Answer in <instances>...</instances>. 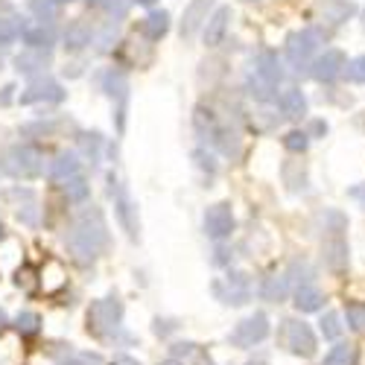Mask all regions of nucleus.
Returning a JSON list of instances; mask_svg holds the SVG:
<instances>
[{
  "mask_svg": "<svg viewBox=\"0 0 365 365\" xmlns=\"http://www.w3.org/2000/svg\"><path fill=\"white\" fill-rule=\"evenodd\" d=\"M68 255L76 263H94L106 249V220L100 207H88L82 217H76L73 228L65 237Z\"/></svg>",
  "mask_w": 365,
  "mask_h": 365,
  "instance_id": "nucleus-1",
  "label": "nucleus"
},
{
  "mask_svg": "<svg viewBox=\"0 0 365 365\" xmlns=\"http://www.w3.org/2000/svg\"><path fill=\"white\" fill-rule=\"evenodd\" d=\"M322 29H298L287 38V47H284V56H287V65L295 68V71H304V68H313V56L319 53L322 47Z\"/></svg>",
  "mask_w": 365,
  "mask_h": 365,
  "instance_id": "nucleus-2",
  "label": "nucleus"
},
{
  "mask_svg": "<svg viewBox=\"0 0 365 365\" xmlns=\"http://www.w3.org/2000/svg\"><path fill=\"white\" fill-rule=\"evenodd\" d=\"M278 345L284 351H289L292 356H301V359H310L316 354V333L307 322L301 319H287L281 322V330H278Z\"/></svg>",
  "mask_w": 365,
  "mask_h": 365,
  "instance_id": "nucleus-3",
  "label": "nucleus"
},
{
  "mask_svg": "<svg viewBox=\"0 0 365 365\" xmlns=\"http://www.w3.org/2000/svg\"><path fill=\"white\" fill-rule=\"evenodd\" d=\"M120 319H123V304L117 298H100L88 310V330L94 336H108L120 327Z\"/></svg>",
  "mask_w": 365,
  "mask_h": 365,
  "instance_id": "nucleus-4",
  "label": "nucleus"
},
{
  "mask_svg": "<svg viewBox=\"0 0 365 365\" xmlns=\"http://www.w3.org/2000/svg\"><path fill=\"white\" fill-rule=\"evenodd\" d=\"M0 167L12 178H36L41 173V152L36 146H12L0 161Z\"/></svg>",
  "mask_w": 365,
  "mask_h": 365,
  "instance_id": "nucleus-5",
  "label": "nucleus"
},
{
  "mask_svg": "<svg viewBox=\"0 0 365 365\" xmlns=\"http://www.w3.org/2000/svg\"><path fill=\"white\" fill-rule=\"evenodd\" d=\"M266 336H269V316H266V313H252V316H246V319H242V322L231 330L228 342H231L234 348H255V345H260Z\"/></svg>",
  "mask_w": 365,
  "mask_h": 365,
  "instance_id": "nucleus-6",
  "label": "nucleus"
},
{
  "mask_svg": "<svg viewBox=\"0 0 365 365\" xmlns=\"http://www.w3.org/2000/svg\"><path fill=\"white\" fill-rule=\"evenodd\" d=\"M214 295H217L222 304H231V307H242V304H249V301H252L249 275H242V272H231L225 281H217V284H214Z\"/></svg>",
  "mask_w": 365,
  "mask_h": 365,
  "instance_id": "nucleus-7",
  "label": "nucleus"
},
{
  "mask_svg": "<svg viewBox=\"0 0 365 365\" xmlns=\"http://www.w3.org/2000/svg\"><path fill=\"white\" fill-rule=\"evenodd\" d=\"M234 231V210L228 202H217L205 210V234L210 240H225Z\"/></svg>",
  "mask_w": 365,
  "mask_h": 365,
  "instance_id": "nucleus-8",
  "label": "nucleus"
},
{
  "mask_svg": "<svg viewBox=\"0 0 365 365\" xmlns=\"http://www.w3.org/2000/svg\"><path fill=\"white\" fill-rule=\"evenodd\" d=\"M345 71H348V56L342 53V50H324L316 62H313V79L316 82H333V79H339V76H345Z\"/></svg>",
  "mask_w": 365,
  "mask_h": 365,
  "instance_id": "nucleus-9",
  "label": "nucleus"
},
{
  "mask_svg": "<svg viewBox=\"0 0 365 365\" xmlns=\"http://www.w3.org/2000/svg\"><path fill=\"white\" fill-rule=\"evenodd\" d=\"M322 263L330 272H345L348 269V263H351V246H348L345 234L324 237V242H322Z\"/></svg>",
  "mask_w": 365,
  "mask_h": 365,
  "instance_id": "nucleus-10",
  "label": "nucleus"
},
{
  "mask_svg": "<svg viewBox=\"0 0 365 365\" xmlns=\"http://www.w3.org/2000/svg\"><path fill=\"white\" fill-rule=\"evenodd\" d=\"M316 12H319V21H322V24H327V26H342V24H348L359 9H356L354 0H319Z\"/></svg>",
  "mask_w": 365,
  "mask_h": 365,
  "instance_id": "nucleus-11",
  "label": "nucleus"
},
{
  "mask_svg": "<svg viewBox=\"0 0 365 365\" xmlns=\"http://www.w3.org/2000/svg\"><path fill=\"white\" fill-rule=\"evenodd\" d=\"M41 100H44V103H62V100H65L62 85L53 82V79H36V82L21 94V103H24V106L41 103Z\"/></svg>",
  "mask_w": 365,
  "mask_h": 365,
  "instance_id": "nucleus-12",
  "label": "nucleus"
},
{
  "mask_svg": "<svg viewBox=\"0 0 365 365\" xmlns=\"http://www.w3.org/2000/svg\"><path fill=\"white\" fill-rule=\"evenodd\" d=\"M214 0H190V6L185 9V18H181V38H193L196 29L202 24H207V9Z\"/></svg>",
  "mask_w": 365,
  "mask_h": 365,
  "instance_id": "nucleus-13",
  "label": "nucleus"
},
{
  "mask_svg": "<svg viewBox=\"0 0 365 365\" xmlns=\"http://www.w3.org/2000/svg\"><path fill=\"white\" fill-rule=\"evenodd\" d=\"M228 24H231V9L228 6H220L214 15L207 18V24H205V44L207 47H217V44H222V38H225V33H228Z\"/></svg>",
  "mask_w": 365,
  "mask_h": 365,
  "instance_id": "nucleus-14",
  "label": "nucleus"
},
{
  "mask_svg": "<svg viewBox=\"0 0 365 365\" xmlns=\"http://www.w3.org/2000/svg\"><path fill=\"white\" fill-rule=\"evenodd\" d=\"M278 106H281V114L287 120H304L307 117V97H304L301 88H287L278 97Z\"/></svg>",
  "mask_w": 365,
  "mask_h": 365,
  "instance_id": "nucleus-15",
  "label": "nucleus"
},
{
  "mask_svg": "<svg viewBox=\"0 0 365 365\" xmlns=\"http://www.w3.org/2000/svg\"><path fill=\"white\" fill-rule=\"evenodd\" d=\"M289 287H292V284H289L287 275H269V278H263V284H260V298L269 301V304H281V301H287Z\"/></svg>",
  "mask_w": 365,
  "mask_h": 365,
  "instance_id": "nucleus-16",
  "label": "nucleus"
},
{
  "mask_svg": "<svg viewBox=\"0 0 365 365\" xmlns=\"http://www.w3.org/2000/svg\"><path fill=\"white\" fill-rule=\"evenodd\" d=\"M50 178L58 181V185H65L68 178L79 175V158L73 155V152H62V155H56V161L50 164Z\"/></svg>",
  "mask_w": 365,
  "mask_h": 365,
  "instance_id": "nucleus-17",
  "label": "nucleus"
},
{
  "mask_svg": "<svg viewBox=\"0 0 365 365\" xmlns=\"http://www.w3.org/2000/svg\"><path fill=\"white\" fill-rule=\"evenodd\" d=\"M322 307H324V292L316 284L295 289V310L298 313H319Z\"/></svg>",
  "mask_w": 365,
  "mask_h": 365,
  "instance_id": "nucleus-18",
  "label": "nucleus"
},
{
  "mask_svg": "<svg viewBox=\"0 0 365 365\" xmlns=\"http://www.w3.org/2000/svg\"><path fill=\"white\" fill-rule=\"evenodd\" d=\"M170 351H173V359H178L181 365H214L196 342H175Z\"/></svg>",
  "mask_w": 365,
  "mask_h": 365,
  "instance_id": "nucleus-19",
  "label": "nucleus"
},
{
  "mask_svg": "<svg viewBox=\"0 0 365 365\" xmlns=\"http://www.w3.org/2000/svg\"><path fill=\"white\" fill-rule=\"evenodd\" d=\"M255 73H257V76H263V79H266V82H272V85H278V82H281V76H284L278 56L272 53V50H263V53L255 58Z\"/></svg>",
  "mask_w": 365,
  "mask_h": 365,
  "instance_id": "nucleus-20",
  "label": "nucleus"
},
{
  "mask_svg": "<svg viewBox=\"0 0 365 365\" xmlns=\"http://www.w3.org/2000/svg\"><path fill=\"white\" fill-rule=\"evenodd\" d=\"M356 359H359L356 345H351V342H336V345H333V348L324 354L322 365H356Z\"/></svg>",
  "mask_w": 365,
  "mask_h": 365,
  "instance_id": "nucleus-21",
  "label": "nucleus"
},
{
  "mask_svg": "<svg viewBox=\"0 0 365 365\" xmlns=\"http://www.w3.org/2000/svg\"><path fill=\"white\" fill-rule=\"evenodd\" d=\"M207 138H210V143H214V146L222 152V155H237V152H240V135L231 132L228 126H220V123H217V129L210 132Z\"/></svg>",
  "mask_w": 365,
  "mask_h": 365,
  "instance_id": "nucleus-22",
  "label": "nucleus"
},
{
  "mask_svg": "<svg viewBox=\"0 0 365 365\" xmlns=\"http://www.w3.org/2000/svg\"><path fill=\"white\" fill-rule=\"evenodd\" d=\"M278 85H272V82H266L263 76H257V73H249L246 76V91L257 100V103H272L278 97V91H275Z\"/></svg>",
  "mask_w": 365,
  "mask_h": 365,
  "instance_id": "nucleus-23",
  "label": "nucleus"
},
{
  "mask_svg": "<svg viewBox=\"0 0 365 365\" xmlns=\"http://www.w3.org/2000/svg\"><path fill=\"white\" fill-rule=\"evenodd\" d=\"M24 44H29V50H47L53 44V33L44 24H29L24 26Z\"/></svg>",
  "mask_w": 365,
  "mask_h": 365,
  "instance_id": "nucleus-24",
  "label": "nucleus"
},
{
  "mask_svg": "<svg viewBox=\"0 0 365 365\" xmlns=\"http://www.w3.org/2000/svg\"><path fill=\"white\" fill-rule=\"evenodd\" d=\"M167 29H170V15H167L164 9L149 12V15H146V21H143V33H146V38H149V41L164 38V36H167Z\"/></svg>",
  "mask_w": 365,
  "mask_h": 365,
  "instance_id": "nucleus-25",
  "label": "nucleus"
},
{
  "mask_svg": "<svg viewBox=\"0 0 365 365\" xmlns=\"http://www.w3.org/2000/svg\"><path fill=\"white\" fill-rule=\"evenodd\" d=\"M6 196L26 202L24 207L18 205V220H21V222H26V225H36V222H38V210H36V196H33V190H9Z\"/></svg>",
  "mask_w": 365,
  "mask_h": 365,
  "instance_id": "nucleus-26",
  "label": "nucleus"
},
{
  "mask_svg": "<svg viewBox=\"0 0 365 365\" xmlns=\"http://www.w3.org/2000/svg\"><path fill=\"white\" fill-rule=\"evenodd\" d=\"M319 222L324 225L327 237H336V234H345L348 231V217L342 214V210H336V207H327L324 214L319 217Z\"/></svg>",
  "mask_w": 365,
  "mask_h": 365,
  "instance_id": "nucleus-27",
  "label": "nucleus"
},
{
  "mask_svg": "<svg viewBox=\"0 0 365 365\" xmlns=\"http://www.w3.org/2000/svg\"><path fill=\"white\" fill-rule=\"evenodd\" d=\"M287 278H289V284H298V289H301V287H310L313 278H316V269H313L307 260H292Z\"/></svg>",
  "mask_w": 365,
  "mask_h": 365,
  "instance_id": "nucleus-28",
  "label": "nucleus"
},
{
  "mask_svg": "<svg viewBox=\"0 0 365 365\" xmlns=\"http://www.w3.org/2000/svg\"><path fill=\"white\" fill-rule=\"evenodd\" d=\"M47 62H50V56H47V50H26V53H21V56L15 58V65H18V71H24V73H33V71L44 68Z\"/></svg>",
  "mask_w": 365,
  "mask_h": 365,
  "instance_id": "nucleus-29",
  "label": "nucleus"
},
{
  "mask_svg": "<svg viewBox=\"0 0 365 365\" xmlns=\"http://www.w3.org/2000/svg\"><path fill=\"white\" fill-rule=\"evenodd\" d=\"M117 214H120V222L126 225L129 237H138V222L132 220V202H129L123 187H117Z\"/></svg>",
  "mask_w": 365,
  "mask_h": 365,
  "instance_id": "nucleus-30",
  "label": "nucleus"
},
{
  "mask_svg": "<svg viewBox=\"0 0 365 365\" xmlns=\"http://www.w3.org/2000/svg\"><path fill=\"white\" fill-rule=\"evenodd\" d=\"M65 44H68V50H82L85 44H91V29H88V24L76 21L73 26H68V33H65Z\"/></svg>",
  "mask_w": 365,
  "mask_h": 365,
  "instance_id": "nucleus-31",
  "label": "nucleus"
},
{
  "mask_svg": "<svg viewBox=\"0 0 365 365\" xmlns=\"http://www.w3.org/2000/svg\"><path fill=\"white\" fill-rule=\"evenodd\" d=\"M319 330H322V336L324 339H339L342 336V330H345V324H342V316L339 313H324L322 316V322H319Z\"/></svg>",
  "mask_w": 365,
  "mask_h": 365,
  "instance_id": "nucleus-32",
  "label": "nucleus"
},
{
  "mask_svg": "<svg viewBox=\"0 0 365 365\" xmlns=\"http://www.w3.org/2000/svg\"><path fill=\"white\" fill-rule=\"evenodd\" d=\"M62 190H65L68 202H85L91 187H88V181H85L82 175H73V178H68L65 185H62Z\"/></svg>",
  "mask_w": 365,
  "mask_h": 365,
  "instance_id": "nucleus-33",
  "label": "nucleus"
},
{
  "mask_svg": "<svg viewBox=\"0 0 365 365\" xmlns=\"http://www.w3.org/2000/svg\"><path fill=\"white\" fill-rule=\"evenodd\" d=\"M15 330L21 333V336H36V333L41 330V316L38 313H18Z\"/></svg>",
  "mask_w": 365,
  "mask_h": 365,
  "instance_id": "nucleus-34",
  "label": "nucleus"
},
{
  "mask_svg": "<svg viewBox=\"0 0 365 365\" xmlns=\"http://www.w3.org/2000/svg\"><path fill=\"white\" fill-rule=\"evenodd\" d=\"M126 76L123 73H120V71H108L106 73V91H108V94L111 97H120V100H126Z\"/></svg>",
  "mask_w": 365,
  "mask_h": 365,
  "instance_id": "nucleus-35",
  "label": "nucleus"
},
{
  "mask_svg": "<svg viewBox=\"0 0 365 365\" xmlns=\"http://www.w3.org/2000/svg\"><path fill=\"white\" fill-rule=\"evenodd\" d=\"M345 316H348V327H351V330H356V333L365 330V304L351 301L348 307H345Z\"/></svg>",
  "mask_w": 365,
  "mask_h": 365,
  "instance_id": "nucleus-36",
  "label": "nucleus"
},
{
  "mask_svg": "<svg viewBox=\"0 0 365 365\" xmlns=\"http://www.w3.org/2000/svg\"><path fill=\"white\" fill-rule=\"evenodd\" d=\"M284 146L298 155V152H304V149L310 146V135H307V132H301V129H292V132L284 135Z\"/></svg>",
  "mask_w": 365,
  "mask_h": 365,
  "instance_id": "nucleus-37",
  "label": "nucleus"
},
{
  "mask_svg": "<svg viewBox=\"0 0 365 365\" xmlns=\"http://www.w3.org/2000/svg\"><path fill=\"white\" fill-rule=\"evenodd\" d=\"M345 79L354 82V85H365V53L351 58L348 62V71H345Z\"/></svg>",
  "mask_w": 365,
  "mask_h": 365,
  "instance_id": "nucleus-38",
  "label": "nucleus"
},
{
  "mask_svg": "<svg viewBox=\"0 0 365 365\" xmlns=\"http://www.w3.org/2000/svg\"><path fill=\"white\" fill-rule=\"evenodd\" d=\"M21 33H24V29H21V24H18L15 18L0 21V44H6V41H12V38H18Z\"/></svg>",
  "mask_w": 365,
  "mask_h": 365,
  "instance_id": "nucleus-39",
  "label": "nucleus"
},
{
  "mask_svg": "<svg viewBox=\"0 0 365 365\" xmlns=\"http://www.w3.org/2000/svg\"><path fill=\"white\" fill-rule=\"evenodd\" d=\"M33 12L41 18V24L50 21L56 15V0H33Z\"/></svg>",
  "mask_w": 365,
  "mask_h": 365,
  "instance_id": "nucleus-40",
  "label": "nucleus"
},
{
  "mask_svg": "<svg viewBox=\"0 0 365 365\" xmlns=\"http://www.w3.org/2000/svg\"><path fill=\"white\" fill-rule=\"evenodd\" d=\"M58 365H100L97 354H68V359H62Z\"/></svg>",
  "mask_w": 365,
  "mask_h": 365,
  "instance_id": "nucleus-41",
  "label": "nucleus"
},
{
  "mask_svg": "<svg viewBox=\"0 0 365 365\" xmlns=\"http://www.w3.org/2000/svg\"><path fill=\"white\" fill-rule=\"evenodd\" d=\"M307 135H310V138H316V135H327V123H324V120H313Z\"/></svg>",
  "mask_w": 365,
  "mask_h": 365,
  "instance_id": "nucleus-42",
  "label": "nucleus"
},
{
  "mask_svg": "<svg viewBox=\"0 0 365 365\" xmlns=\"http://www.w3.org/2000/svg\"><path fill=\"white\" fill-rule=\"evenodd\" d=\"M29 275H33V269H24V272H18L15 284H18V287H29V284H33V278H29Z\"/></svg>",
  "mask_w": 365,
  "mask_h": 365,
  "instance_id": "nucleus-43",
  "label": "nucleus"
},
{
  "mask_svg": "<svg viewBox=\"0 0 365 365\" xmlns=\"http://www.w3.org/2000/svg\"><path fill=\"white\" fill-rule=\"evenodd\" d=\"M348 193H351V199H359L362 207H365V187H354V190H348Z\"/></svg>",
  "mask_w": 365,
  "mask_h": 365,
  "instance_id": "nucleus-44",
  "label": "nucleus"
},
{
  "mask_svg": "<svg viewBox=\"0 0 365 365\" xmlns=\"http://www.w3.org/2000/svg\"><path fill=\"white\" fill-rule=\"evenodd\" d=\"M114 365H140L138 359H132V356H117L114 359Z\"/></svg>",
  "mask_w": 365,
  "mask_h": 365,
  "instance_id": "nucleus-45",
  "label": "nucleus"
},
{
  "mask_svg": "<svg viewBox=\"0 0 365 365\" xmlns=\"http://www.w3.org/2000/svg\"><path fill=\"white\" fill-rule=\"evenodd\" d=\"M6 324H9V316H6V310H4V307H0V333L6 330Z\"/></svg>",
  "mask_w": 365,
  "mask_h": 365,
  "instance_id": "nucleus-46",
  "label": "nucleus"
},
{
  "mask_svg": "<svg viewBox=\"0 0 365 365\" xmlns=\"http://www.w3.org/2000/svg\"><path fill=\"white\" fill-rule=\"evenodd\" d=\"M12 91H15L12 85H9V88H4V97H0V103H9V97H12Z\"/></svg>",
  "mask_w": 365,
  "mask_h": 365,
  "instance_id": "nucleus-47",
  "label": "nucleus"
},
{
  "mask_svg": "<svg viewBox=\"0 0 365 365\" xmlns=\"http://www.w3.org/2000/svg\"><path fill=\"white\" fill-rule=\"evenodd\" d=\"M161 365H181V362H178V359H173V356H170V359H164V362H161Z\"/></svg>",
  "mask_w": 365,
  "mask_h": 365,
  "instance_id": "nucleus-48",
  "label": "nucleus"
},
{
  "mask_svg": "<svg viewBox=\"0 0 365 365\" xmlns=\"http://www.w3.org/2000/svg\"><path fill=\"white\" fill-rule=\"evenodd\" d=\"M91 4H94V6H106V4H108V0H91Z\"/></svg>",
  "mask_w": 365,
  "mask_h": 365,
  "instance_id": "nucleus-49",
  "label": "nucleus"
},
{
  "mask_svg": "<svg viewBox=\"0 0 365 365\" xmlns=\"http://www.w3.org/2000/svg\"><path fill=\"white\" fill-rule=\"evenodd\" d=\"M246 365H266L263 359H252V362H246Z\"/></svg>",
  "mask_w": 365,
  "mask_h": 365,
  "instance_id": "nucleus-50",
  "label": "nucleus"
},
{
  "mask_svg": "<svg viewBox=\"0 0 365 365\" xmlns=\"http://www.w3.org/2000/svg\"><path fill=\"white\" fill-rule=\"evenodd\" d=\"M58 4H71V0H56V6H58Z\"/></svg>",
  "mask_w": 365,
  "mask_h": 365,
  "instance_id": "nucleus-51",
  "label": "nucleus"
},
{
  "mask_svg": "<svg viewBox=\"0 0 365 365\" xmlns=\"http://www.w3.org/2000/svg\"><path fill=\"white\" fill-rule=\"evenodd\" d=\"M138 4H152V0H138Z\"/></svg>",
  "mask_w": 365,
  "mask_h": 365,
  "instance_id": "nucleus-52",
  "label": "nucleus"
},
{
  "mask_svg": "<svg viewBox=\"0 0 365 365\" xmlns=\"http://www.w3.org/2000/svg\"><path fill=\"white\" fill-rule=\"evenodd\" d=\"M362 26H365V9H362Z\"/></svg>",
  "mask_w": 365,
  "mask_h": 365,
  "instance_id": "nucleus-53",
  "label": "nucleus"
},
{
  "mask_svg": "<svg viewBox=\"0 0 365 365\" xmlns=\"http://www.w3.org/2000/svg\"><path fill=\"white\" fill-rule=\"evenodd\" d=\"M0 240H4V228H0Z\"/></svg>",
  "mask_w": 365,
  "mask_h": 365,
  "instance_id": "nucleus-54",
  "label": "nucleus"
}]
</instances>
